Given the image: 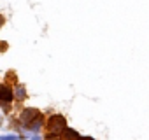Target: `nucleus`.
<instances>
[{"mask_svg": "<svg viewBox=\"0 0 149 140\" xmlns=\"http://www.w3.org/2000/svg\"><path fill=\"white\" fill-rule=\"evenodd\" d=\"M40 112L37 110V109H32V107H28V109H23L21 110V114H19V121H21V124H30L37 116H39Z\"/></svg>", "mask_w": 149, "mask_h": 140, "instance_id": "nucleus-2", "label": "nucleus"}, {"mask_svg": "<svg viewBox=\"0 0 149 140\" xmlns=\"http://www.w3.org/2000/svg\"><path fill=\"white\" fill-rule=\"evenodd\" d=\"M42 124H44V117H42V114H39V116H37L30 124H26L25 128H26V130H30V131H33V133H37V131L42 128Z\"/></svg>", "mask_w": 149, "mask_h": 140, "instance_id": "nucleus-4", "label": "nucleus"}, {"mask_svg": "<svg viewBox=\"0 0 149 140\" xmlns=\"http://www.w3.org/2000/svg\"><path fill=\"white\" fill-rule=\"evenodd\" d=\"M23 137H19V135H2L0 137V140H21Z\"/></svg>", "mask_w": 149, "mask_h": 140, "instance_id": "nucleus-7", "label": "nucleus"}, {"mask_svg": "<svg viewBox=\"0 0 149 140\" xmlns=\"http://www.w3.org/2000/svg\"><path fill=\"white\" fill-rule=\"evenodd\" d=\"M4 51H7V42L0 40V53H4Z\"/></svg>", "mask_w": 149, "mask_h": 140, "instance_id": "nucleus-9", "label": "nucleus"}, {"mask_svg": "<svg viewBox=\"0 0 149 140\" xmlns=\"http://www.w3.org/2000/svg\"><path fill=\"white\" fill-rule=\"evenodd\" d=\"M60 138H61V140H77V138H79V133H77L76 130H72V128L67 126V128L61 131Z\"/></svg>", "mask_w": 149, "mask_h": 140, "instance_id": "nucleus-5", "label": "nucleus"}, {"mask_svg": "<svg viewBox=\"0 0 149 140\" xmlns=\"http://www.w3.org/2000/svg\"><path fill=\"white\" fill-rule=\"evenodd\" d=\"M44 140H61V138H60L58 133H47V135L44 137Z\"/></svg>", "mask_w": 149, "mask_h": 140, "instance_id": "nucleus-8", "label": "nucleus"}, {"mask_svg": "<svg viewBox=\"0 0 149 140\" xmlns=\"http://www.w3.org/2000/svg\"><path fill=\"white\" fill-rule=\"evenodd\" d=\"M4 21H6V18H4L2 14H0V26H2V25H4Z\"/></svg>", "mask_w": 149, "mask_h": 140, "instance_id": "nucleus-11", "label": "nucleus"}, {"mask_svg": "<svg viewBox=\"0 0 149 140\" xmlns=\"http://www.w3.org/2000/svg\"><path fill=\"white\" fill-rule=\"evenodd\" d=\"M14 100V89L6 82V84H0V102L4 103H11Z\"/></svg>", "mask_w": 149, "mask_h": 140, "instance_id": "nucleus-3", "label": "nucleus"}, {"mask_svg": "<svg viewBox=\"0 0 149 140\" xmlns=\"http://www.w3.org/2000/svg\"><path fill=\"white\" fill-rule=\"evenodd\" d=\"M77 140H93V138H91V137H79Z\"/></svg>", "mask_w": 149, "mask_h": 140, "instance_id": "nucleus-10", "label": "nucleus"}, {"mask_svg": "<svg viewBox=\"0 0 149 140\" xmlns=\"http://www.w3.org/2000/svg\"><path fill=\"white\" fill-rule=\"evenodd\" d=\"M14 98H16V100H26V89H25V86H18V88H16Z\"/></svg>", "mask_w": 149, "mask_h": 140, "instance_id": "nucleus-6", "label": "nucleus"}, {"mask_svg": "<svg viewBox=\"0 0 149 140\" xmlns=\"http://www.w3.org/2000/svg\"><path fill=\"white\" fill-rule=\"evenodd\" d=\"M46 128H47L49 133H58V135H60V133L67 128V121H65L63 116H60V114H53V116L47 119Z\"/></svg>", "mask_w": 149, "mask_h": 140, "instance_id": "nucleus-1", "label": "nucleus"}]
</instances>
